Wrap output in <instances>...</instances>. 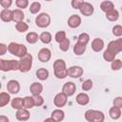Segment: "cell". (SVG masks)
Masks as SVG:
<instances>
[{
	"instance_id": "7dc6e473",
	"label": "cell",
	"mask_w": 122,
	"mask_h": 122,
	"mask_svg": "<svg viewBox=\"0 0 122 122\" xmlns=\"http://www.w3.org/2000/svg\"><path fill=\"white\" fill-rule=\"evenodd\" d=\"M7 51H8V46H6L4 43H1L0 44V55H4Z\"/></svg>"
},
{
	"instance_id": "8fae6325",
	"label": "cell",
	"mask_w": 122,
	"mask_h": 122,
	"mask_svg": "<svg viewBox=\"0 0 122 122\" xmlns=\"http://www.w3.org/2000/svg\"><path fill=\"white\" fill-rule=\"evenodd\" d=\"M80 24H81V18L77 14H72L68 19V26L71 29L78 28L80 26Z\"/></svg>"
},
{
	"instance_id": "f546056e",
	"label": "cell",
	"mask_w": 122,
	"mask_h": 122,
	"mask_svg": "<svg viewBox=\"0 0 122 122\" xmlns=\"http://www.w3.org/2000/svg\"><path fill=\"white\" fill-rule=\"evenodd\" d=\"M90 41V35L86 32H82L81 34H79V36L77 37V43H80L82 45L87 46V44Z\"/></svg>"
},
{
	"instance_id": "ba28073f",
	"label": "cell",
	"mask_w": 122,
	"mask_h": 122,
	"mask_svg": "<svg viewBox=\"0 0 122 122\" xmlns=\"http://www.w3.org/2000/svg\"><path fill=\"white\" fill-rule=\"evenodd\" d=\"M83 74V69L80 66H71L68 69V75L71 78H79Z\"/></svg>"
},
{
	"instance_id": "7a4b0ae2",
	"label": "cell",
	"mask_w": 122,
	"mask_h": 122,
	"mask_svg": "<svg viewBox=\"0 0 122 122\" xmlns=\"http://www.w3.org/2000/svg\"><path fill=\"white\" fill-rule=\"evenodd\" d=\"M32 66V55L27 53L25 56L21 57L19 60V71L21 72H28Z\"/></svg>"
},
{
	"instance_id": "5bb4252c",
	"label": "cell",
	"mask_w": 122,
	"mask_h": 122,
	"mask_svg": "<svg viewBox=\"0 0 122 122\" xmlns=\"http://www.w3.org/2000/svg\"><path fill=\"white\" fill-rule=\"evenodd\" d=\"M104 48V41L100 38H94L92 41V49L95 52H99Z\"/></svg>"
},
{
	"instance_id": "9a60e30c",
	"label": "cell",
	"mask_w": 122,
	"mask_h": 122,
	"mask_svg": "<svg viewBox=\"0 0 122 122\" xmlns=\"http://www.w3.org/2000/svg\"><path fill=\"white\" fill-rule=\"evenodd\" d=\"M30 92L32 94V96L35 95H40V93L43 92V86L42 84L38 82H34L30 86Z\"/></svg>"
},
{
	"instance_id": "5b68a950",
	"label": "cell",
	"mask_w": 122,
	"mask_h": 122,
	"mask_svg": "<svg viewBox=\"0 0 122 122\" xmlns=\"http://www.w3.org/2000/svg\"><path fill=\"white\" fill-rule=\"evenodd\" d=\"M107 50H109L110 51H112V53H114L115 55L122 51V38H118L116 40H113V41H111L109 44H108V47H107Z\"/></svg>"
},
{
	"instance_id": "ee69618b",
	"label": "cell",
	"mask_w": 122,
	"mask_h": 122,
	"mask_svg": "<svg viewBox=\"0 0 122 122\" xmlns=\"http://www.w3.org/2000/svg\"><path fill=\"white\" fill-rule=\"evenodd\" d=\"M113 107H116L118 109H122V97L121 96H117L113 99L112 101Z\"/></svg>"
},
{
	"instance_id": "681fc988",
	"label": "cell",
	"mask_w": 122,
	"mask_h": 122,
	"mask_svg": "<svg viewBox=\"0 0 122 122\" xmlns=\"http://www.w3.org/2000/svg\"><path fill=\"white\" fill-rule=\"evenodd\" d=\"M44 122H55L51 117H49V118H46L45 120H44Z\"/></svg>"
},
{
	"instance_id": "44dd1931",
	"label": "cell",
	"mask_w": 122,
	"mask_h": 122,
	"mask_svg": "<svg viewBox=\"0 0 122 122\" xmlns=\"http://www.w3.org/2000/svg\"><path fill=\"white\" fill-rule=\"evenodd\" d=\"M35 73H36V77H37L38 79L42 80V81L47 80L48 77H49V71H48L47 69H45V68H40V69H38Z\"/></svg>"
},
{
	"instance_id": "d590c367",
	"label": "cell",
	"mask_w": 122,
	"mask_h": 122,
	"mask_svg": "<svg viewBox=\"0 0 122 122\" xmlns=\"http://www.w3.org/2000/svg\"><path fill=\"white\" fill-rule=\"evenodd\" d=\"M54 75L58 79H64L68 76V69H62V70L54 71Z\"/></svg>"
},
{
	"instance_id": "30bf717a",
	"label": "cell",
	"mask_w": 122,
	"mask_h": 122,
	"mask_svg": "<svg viewBox=\"0 0 122 122\" xmlns=\"http://www.w3.org/2000/svg\"><path fill=\"white\" fill-rule=\"evenodd\" d=\"M37 57L41 62H48L51 57V52L48 48H43L38 51Z\"/></svg>"
},
{
	"instance_id": "ffe728a7",
	"label": "cell",
	"mask_w": 122,
	"mask_h": 122,
	"mask_svg": "<svg viewBox=\"0 0 122 122\" xmlns=\"http://www.w3.org/2000/svg\"><path fill=\"white\" fill-rule=\"evenodd\" d=\"M10 105L13 109L20 110L24 108V98L21 97H15L10 101Z\"/></svg>"
},
{
	"instance_id": "7bdbcfd3",
	"label": "cell",
	"mask_w": 122,
	"mask_h": 122,
	"mask_svg": "<svg viewBox=\"0 0 122 122\" xmlns=\"http://www.w3.org/2000/svg\"><path fill=\"white\" fill-rule=\"evenodd\" d=\"M33 99H34V104L36 107H40L44 104V98L41 95H35L33 96Z\"/></svg>"
},
{
	"instance_id": "3957f363",
	"label": "cell",
	"mask_w": 122,
	"mask_h": 122,
	"mask_svg": "<svg viewBox=\"0 0 122 122\" xmlns=\"http://www.w3.org/2000/svg\"><path fill=\"white\" fill-rule=\"evenodd\" d=\"M0 70L2 71H18L19 70V60H4L0 59Z\"/></svg>"
},
{
	"instance_id": "60d3db41",
	"label": "cell",
	"mask_w": 122,
	"mask_h": 122,
	"mask_svg": "<svg viewBox=\"0 0 122 122\" xmlns=\"http://www.w3.org/2000/svg\"><path fill=\"white\" fill-rule=\"evenodd\" d=\"M15 5H16L17 8H19L20 10H22V9H25V8L28 7L29 1L28 0H16L15 1Z\"/></svg>"
},
{
	"instance_id": "f6af8a7d",
	"label": "cell",
	"mask_w": 122,
	"mask_h": 122,
	"mask_svg": "<svg viewBox=\"0 0 122 122\" xmlns=\"http://www.w3.org/2000/svg\"><path fill=\"white\" fill-rule=\"evenodd\" d=\"M83 3H84V1H81V0H72L71 4V7H72L73 9L80 10V8H81V6L83 5Z\"/></svg>"
},
{
	"instance_id": "52a82bcc",
	"label": "cell",
	"mask_w": 122,
	"mask_h": 122,
	"mask_svg": "<svg viewBox=\"0 0 122 122\" xmlns=\"http://www.w3.org/2000/svg\"><path fill=\"white\" fill-rule=\"evenodd\" d=\"M75 91H76V85L73 82H66L62 87V92H64L67 96L73 95Z\"/></svg>"
},
{
	"instance_id": "836d02e7",
	"label": "cell",
	"mask_w": 122,
	"mask_h": 122,
	"mask_svg": "<svg viewBox=\"0 0 122 122\" xmlns=\"http://www.w3.org/2000/svg\"><path fill=\"white\" fill-rule=\"evenodd\" d=\"M103 58L105 61L107 62H112L114 59H115V54L112 53V51H110L109 50H106L104 52H103Z\"/></svg>"
},
{
	"instance_id": "f35d334b",
	"label": "cell",
	"mask_w": 122,
	"mask_h": 122,
	"mask_svg": "<svg viewBox=\"0 0 122 122\" xmlns=\"http://www.w3.org/2000/svg\"><path fill=\"white\" fill-rule=\"evenodd\" d=\"M93 84H92V81L91 79H87L85 80L83 83H82V90L83 91H90L92 88Z\"/></svg>"
},
{
	"instance_id": "4dcf8cb0",
	"label": "cell",
	"mask_w": 122,
	"mask_h": 122,
	"mask_svg": "<svg viewBox=\"0 0 122 122\" xmlns=\"http://www.w3.org/2000/svg\"><path fill=\"white\" fill-rule=\"evenodd\" d=\"M62 69H67L65 61L63 59H56L53 63V71H58Z\"/></svg>"
},
{
	"instance_id": "d4e9b609",
	"label": "cell",
	"mask_w": 122,
	"mask_h": 122,
	"mask_svg": "<svg viewBox=\"0 0 122 122\" xmlns=\"http://www.w3.org/2000/svg\"><path fill=\"white\" fill-rule=\"evenodd\" d=\"M51 39H52V36H51V34L49 31H43V32L39 35V40H40L42 43H44V44H49V43H51Z\"/></svg>"
},
{
	"instance_id": "603a6c76",
	"label": "cell",
	"mask_w": 122,
	"mask_h": 122,
	"mask_svg": "<svg viewBox=\"0 0 122 122\" xmlns=\"http://www.w3.org/2000/svg\"><path fill=\"white\" fill-rule=\"evenodd\" d=\"M106 18H107L109 21L114 22V21H116V20L119 18V12H118L115 9H113V10H110L109 12L106 13Z\"/></svg>"
},
{
	"instance_id": "cb8c5ba5",
	"label": "cell",
	"mask_w": 122,
	"mask_h": 122,
	"mask_svg": "<svg viewBox=\"0 0 122 122\" xmlns=\"http://www.w3.org/2000/svg\"><path fill=\"white\" fill-rule=\"evenodd\" d=\"M39 39V36L36 32L34 31H30L26 35V40L29 44H35Z\"/></svg>"
},
{
	"instance_id": "8d00e7d4",
	"label": "cell",
	"mask_w": 122,
	"mask_h": 122,
	"mask_svg": "<svg viewBox=\"0 0 122 122\" xmlns=\"http://www.w3.org/2000/svg\"><path fill=\"white\" fill-rule=\"evenodd\" d=\"M111 68L112 71H118L122 68V61L120 59H114L112 64H111Z\"/></svg>"
},
{
	"instance_id": "d6986e66",
	"label": "cell",
	"mask_w": 122,
	"mask_h": 122,
	"mask_svg": "<svg viewBox=\"0 0 122 122\" xmlns=\"http://www.w3.org/2000/svg\"><path fill=\"white\" fill-rule=\"evenodd\" d=\"M24 17H25V15H24V12L22 11V10H20V9L12 10V21H14L15 23H18V22L23 21Z\"/></svg>"
},
{
	"instance_id": "277c9868",
	"label": "cell",
	"mask_w": 122,
	"mask_h": 122,
	"mask_svg": "<svg viewBox=\"0 0 122 122\" xmlns=\"http://www.w3.org/2000/svg\"><path fill=\"white\" fill-rule=\"evenodd\" d=\"M35 24L38 28H47L50 26L51 24V17L48 13L46 12H42V13H39L36 18H35Z\"/></svg>"
},
{
	"instance_id": "4316f807",
	"label": "cell",
	"mask_w": 122,
	"mask_h": 122,
	"mask_svg": "<svg viewBox=\"0 0 122 122\" xmlns=\"http://www.w3.org/2000/svg\"><path fill=\"white\" fill-rule=\"evenodd\" d=\"M86 51V46L82 45L80 43H75V45L73 46V52L75 55H82Z\"/></svg>"
},
{
	"instance_id": "74e56055",
	"label": "cell",
	"mask_w": 122,
	"mask_h": 122,
	"mask_svg": "<svg viewBox=\"0 0 122 122\" xmlns=\"http://www.w3.org/2000/svg\"><path fill=\"white\" fill-rule=\"evenodd\" d=\"M69 48H70V40H69L68 38L64 39L63 41H61V42L59 43V49H60L61 51H67L69 50Z\"/></svg>"
},
{
	"instance_id": "7c38bea8",
	"label": "cell",
	"mask_w": 122,
	"mask_h": 122,
	"mask_svg": "<svg viewBox=\"0 0 122 122\" xmlns=\"http://www.w3.org/2000/svg\"><path fill=\"white\" fill-rule=\"evenodd\" d=\"M15 116H16L17 120H19L21 122H25L30 118V112H29V110L23 108V109L17 110V112L15 113Z\"/></svg>"
},
{
	"instance_id": "c3c4849f",
	"label": "cell",
	"mask_w": 122,
	"mask_h": 122,
	"mask_svg": "<svg viewBox=\"0 0 122 122\" xmlns=\"http://www.w3.org/2000/svg\"><path fill=\"white\" fill-rule=\"evenodd\" d=\"M0 122H10L9 118L5 115H0Z\"/></svg>"
},
{
	"instance_id": "d6a6232c",
	"label": "cell",
	"mask_w": 122,
	"mask_h": 122,
	"mask_svg": "<svg viewBox=\"0 0 122 122\" xmlns=\"http://www.w3.org/2000/svg\"><path fill=\"white\" fill-rule=\"evenodd\" d=\"M18 48H19V44L18 43H15V42H10L8 46V51L10 53L13 54L16 56L17 54V51H18Z\"/></svg>"
},
{
	"instance_id": "484cf974",
	"label": "cell",
	"mask_w": 122,
	"mask_h": 122,
	"mask_svg": "<svg viewBox=\"0 0 122 122\" xmlns=\"http://www.w3.org/2000/svg\"><path fill=\"white\" fill-rule=\"evenodd\" d=\"M35 106L33 96H25L24 97V109L30 110Z\"/></svg>"
},
{
	"instance_id": "2e32d148",
	"label": "cell",
	"mask_w": 122,
	"mask_h": 122,
	"mask_svg": "<svg viewBox=\"0 0 122 122\" xmlns=\"http://www.w3.org/2000/svg\"><path fill=\"white\" fill-rule=\"evenodd\" d=\"M0 18L4 22L12 21V10L10 9H3L0 12Z\"/></svg>"
},
{
	"instance_id": "6da1fadb",
	"label": "cell",
	"mask_w": 122,
	"mask_h": 122,
	"mask_svg": "<svg viewBox=\"0 0 122 122\" xmlns=\"http://www.w3.org/2000/svg\"><path fill=\"white\" fill-rule=\"evenodd\" d=\"M85 119L88 122H104L105 115L100 111L88 110L85 112Z\"/></svg>"
},
{
	"instance_id": "e0dca14e",
	"label": "cell",
	"mask_w": 122,
	"mask_h": 122,
	"mask_svg": "<svg viewBox=\"0 0 122 122\" xmlns=\"http://www.w3.org/2000/svg\"><path fill=\"white\" fill-rule=\"evenodd\" d=\"M51 117L55 122H61L64 119V117H65V112L61 109H56V110H54V111L51 112Z\"/></svg>"
},
{
	"instance_id": "4fadbf2b",
	"label": "cell",
	"mask_w": 122,
	"mask_h": 122,
	"mask_svg": "<svg viewBox=\"0 0 122 122\" xmlns=\"http://www.w3.org/2000/svg\"><path fill=\"white\" fill-rule=\"evenodd\" d=\"M93 10H94L93 6L92 4H90V3H88V2H84L83 5L80 8V12L84 16H90V15H92L93 13Z\"/></svg>"
},
{
	"instance_id": "7402d4cb",
	"label": "cell",
	"mask_w": 122,
	"mask_h": 122,
	"mask_svg": "<svg viewBox=\"0 0 122 122\" xmlns=\"http://www.w3.org/2000/svg\"><path fill=\"white\" fill-rule=\"evenodd\" d=\"M100 9H101V10H103L104 12L107 13L110 10H113L114 9V6H113V3L112 1H103L100 4Z\"/></svg>"
},
{
	"instance_id": "9c48e42d",
	"label": "cell",
	"mask_w": 122,
	"mask_h": 122,
	"mask_svg": "<svg viewBox=\"0 0 122 122\" xmlns=\"http://www.w3.org/2000/svg\"><path fill=\"white\" fill-rule=\"evenodd\" d=\"M7 90L10 93L16 94L20 91V84L17 80H10L7 84Z\"/></svg>"
},
{
	"instance_id": "83f0119b",
	"label": "cell",
	"mask_w": 122,
	"mask_h": 122,
	"mask_svg": "<svg viewBox=\"0 0 122 122\" xmlns=\"http://www.w3.org/2000/svg\"><path fill=\"white\" fill-rule=\"evenodd\" d=\"M10 101V96L8 92H2L0 93V107H4L6 106L9 102Z\"/></svg>"
},
{
	"instance_id": "f1b7e54d",
	"label": "cell",
	"mask_w": 122,
	"mask_h": 122,
	"mask_svg": "<svg viewBox=\"0 0 122 122\" xmlns=\"http://www.w3.org/2000/svg\"><path fill=\"white\" fill-rule=\"evenodd\" d=\"M109 114L112 119L116 120L121 116V110L116 108V107H112L109 111Z\"/></svg>"
},
{
	"instance_id": "b9f144b4",
	"label": "cell",
	"mask_w": 122,
	"mask_h": 122,
	"mask_svg": "<svg viewBox=\"0 0 122 122\" xmlns=\"http://www.w3.org/2000/svg\"><path fill=\"white\" fill-rule=\"evenodd\" d=\"M112 33L114 36H121L122 35V26L121 25H115L113 28H112Z\"/></svg>"
},
{
	"instance_id": "8992f818",
	"label": "cell",
	"mask_w": 122,
	"mask_h": 122,
	"mask_svg": "<svg viewBox=\"0 0 122 122\" xmlns=\"http://www.w3.org/2000/svg\"><path fill=\"white\" fill-rule=\"evenodd\" d=\"M67 101H68V96L64 92H59V93H57L54 96V98H53V104L58 109L64 107L67 104Z\"/></svg>"
},
{
	"instance_id": "1f68e13d",
	"label": "cell",
	"mask_w": 122,
	"mask_h": 122,
	"mask_svg": "<svg viewBox=\"0 0 122 122\" xmlns=\"http://www.w3.org/2000/svg\"><path fill=\"white\" fill-rule=\"evenodd\" d=\"M15 29L18 32H25L29 30V26L24 21H21V22H18L15 24Z\"/></svg>"
},
{
	"instance_id": "bcb514c9",
	"label": "cell",
	"mask_w": 122,
	"mask_h": 122,
	"mask_svg": "<svg viewBox=\"0 0 122 122\" xmlns=\"http://www.w3.org/2000/svg\"><path fill=\"white\" fill-rule=\"evenodd\" d=\"M11 4H12V1H11V0H1V1H0V5H1L4 9H9Z\"/></svg>"
},
{
	"instance_id": "e575fe53",
	"label": "cell",
	"mask_w": 122,
	"mask_h": 122,
	"mask_svg": "<svg viewBox=\"0 0 122 122\" xmlns=\"http://www.w3.org/2000/svg\"><path fill=\"white\" fill-rule=\"evenodd\" d=\"M40 9H41V4L39 2H32L30 4V11L32 14L38 13L39 10H40Z\"/></svg>"
},
{
	"instance_id": "ab89813d",
	"label": "cell",
	"mask_w": 122,
	"mask_h": 122,
	"mask_svg": "<svg viewBox=\"0 0 122 122\" xmlns=\"http://www.w3.org/2000/svg\"><path fill=\"white\" fill-rule=\"evenodd\" d=\"M66 38H67V37H66V32L63 31V30L56 32V34H55V36H54V39H55V41H56L57 43H60L61 41H63V40L66 39Z\"/></svg>"
},
{
	"instance_id": "ac0fdd59",
	"label": "cell",
	"mask_w": 122,
	"mask_h": 122,
	"mask_svg": "<svg viewBox=\"0 0 122 122\" xmlns=\"http://www.w3.org/2000/svg\"><path fill=\"white\" fill-rule=\"evenodd\" d=\"M76 102L81 106H85L90 102V96L85 92H80L76 95Z\"/></svg>"
}]
</instances>
